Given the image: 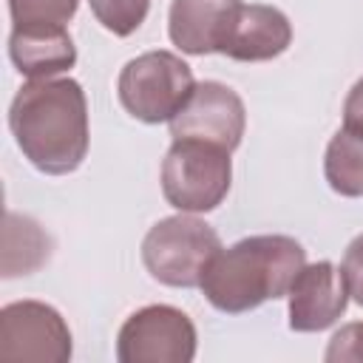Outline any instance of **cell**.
<instances>
[{
    "label": "cell",
    "instance_id": "cell-19",
    "mask_svg": "<svg viewBox=\"0 0 363 363\" xmlns=\"http://www.w3.org/2000/svg\"><path fill=\"white\" fill-rule=\"evenodd\" d=\"M343 128L363 133V77L346 94V102H343Z\"/></svg>",
    "mask_w": 363,
    "mask_h": 363
},
{
    "label": "cell",
    "instance_id": "cell-8",
    "mask_svg": "<svg viewBox=\"0 0 363 363\" xmlns=\"http://www.w3.org/2000/svg\"><path fill=\"white\" fill-rule=\"evenodd\" d=\"M167 125L173 139H204L233 153L247 128V108L230 85L204 79L196 82L193 94Z\"/></svg>",
    "mask_w": 363,
    "mask_h": 363
},
{
    "label": "cell",
    "instance_id": "cell-9",
    "mask_svg": "<svg viewBox=\"0 0 363 363\" xmlns=\"http://www.w3.org/2000/svg\"><path fill=\"white\" fill-rule=\"evenodd\" d=\"M286 298L292 332H323L346 312L349 289L340 267H335L332 261H315L303 264Z\"/></svg>",
    "mask_w": 363,
    "mask_h": 363
},
{
    "label": "cell",
    "instance_id": "cell-3",
    "mask_svg": "<svg viewBox=\"0 0 363 363\" xmlns=\"http://www.w3.org/2000/svg\"><path fill=\"white\" fill-rule=\"evenodd\" d=\"M233 184L230 150L204 139H173L162 159V196L179 213L216 210Z\"/></svg>",
    "mask_w": 363,
    "mask_h": 363
},
{
    "label": "cell",
    "instance_id": "cell-17",
    "mask_svg": "<svg viewBox=\"0 0 363 363\" xmlns=\"http://www.w3.org/2000/svg\"><path fill=\"white\" fill-rule=\"evenodd\" d=\"M326 363H363V323H346L326 346Z\"/></svg>",
    "mask_w": 363,
    "mask_h": 363
},
{
    "label": "cell",
    "instance_id": "cell-18",
    "mask_svg": "<svg viewBox=\"0 0 363 363\" xmlns=\"http://www.w3.org/2000/svg\"><path fill=\"white\" fill-rule=\"evenodd\" d=\"M340 272H343V281H346V289H349V298L363 306V235H354L343 252V261H340Z\"/></svg>",
    "mask_w": 363,
    "mask_h": 363
},
{
    "label": "cell",
    "instance_id": "cell-6",
    "mask_svg": "<svg viewBox=\"0 0 363 363\" xmlns=\"http://www.w3.org/2000/svg\"><path fill=\"white\" fill-rule=\"evenodd\" d=\"M199 335L187 312L170 303H150L125 318L116 335L119 363H190Z\"/></svg>",
    "mask_w": 363,
    "mask_h": 363
},
{
    "label": "cell",
    "instance_id": "cell-10",
    "mask_svg": "<svg viewBox=\"0 0 363 363\" xmlns=\"http://www.w3.org/2000/svg\"><path fill=\"white\" fill-rule=\"evenodd\" d=\"M292 43L289 17L267 3H241L218 54L238 62H264L281 57Z\"/></svg>",
    "mask_w": 363,
    "mask_h": 363
},
{
    "label": "cell",
    "instance_id": "cell-11",
    "mask_svg": "<svg viewBox=\"0 0 363 363\" xmlns=\"http://www.w3.org/2000/svg\"><path fill=\"white\" fill-rule=\"evenodd\" d=\"M241 0H173L167 14L170 43L193 57L218 54Z\"/></svg>",
    "mask_w": 363,
    "mask_h": 363
},
{
    "label": "cell",
    "instance_id": "cell-16",
    "mask_svg": "<svg viewBox=\"0 0 363 363\" xmlns=\"http://www.w3.org/2000/svg\"><path fill=\"white\" fill-rule=\"evenodd\" d=\"M79 0H9L14 26H65L74 20Z\"/></svg>",
    "mask_w": 363,
    "mask_h": 363
},
{
    "label": "cell",
    "instance_id": "cell-14",
    "mask_svg": "<svg viewBox=\"0 0 363 363\" xmlns=\"http://www.w3.org/2000/svg\"><path fill=\"white\" fill-rule=\"evenodd\" d=\"M323 176L337 196H363V133L340 128L323 153Z\"/></svg>",
    "mask_w": 363,
    "mask_h": 363
},
{
    "label": "cell",
    "instance_id": "cell-12",
    "mask_svg": "<svg viewBox=\"0 0 363 363\" xmlns=\"http://www.w3.org/2000/svg\"><path fill=\"white\" fill-rule=\"evenodd\" d=\"M9 57L28 79L65 74L77 62V45L65 26H14L9 34Z\"/></svg>",
    "mask_w": 363,
    "mask_h": 363
},
{
    "label": "cell",
    "instance_id": "cell-5",
    "mask_svg": "<svg viewBox=\"0 0 363 363\" xmlns=\"http://www.w3.org/2000/svg\"><path fill=\"white\" fill-rule=\"evenodd\" d=\"M193 88V68L173 51H145L128 60L116 82L122 108L145 125L170 122Z\"/></svg>",
    "mask_w": 363,
    "mask_h": 363
},
{
    "label": "cell",
    "instance_id": "cell-13",
    "mask_svg": "<svg viewBox=\"0 0 363 363\" xmlns=\"http://www.w3.org/2000/svg\"><path fill=\"white\" fill-rule=\"evenodd\" d=\"M51 258L48 233L28 216L6 213L3 224V278L31 275Z\"/></svg>",
    "mask_w": 363,
    "mask_h": 363
},
{
    "label": "cell",
    "instance_id": "cell-1",
    "mask_svg": "<svg viewBox=\"0 0 363 363\" xmlns=\"http://www.w3.org/2000/svg\"><path fill=\"white\" fill-rule=\"evenodd\" d=\"M9 128L20 153L45 176L74 173L88 153V99L77 79H28L11 99Z\"/></svg>",
    "mask_w": 363,
    "mask_h": 363
},
{
    "label": "cell",
    "instance_id": "cell-15",
    "mask_svg": "<svg viewBox=\"0 0 363 363\" xmlns=\"http://www.w3.org/2000/svg\"><path fill=\"white\" fill-rule=\"evenodd\" d=\"M88 3L96 23L116 37L133 34L150 11V0H88Z\"/></svg>",
    "mask_w": 363,
    "mask_h": 363
},
{
    "label": "cell",
    "instance_id": "cell-7",
    "mask_svg": "<svg viewBox=\"0 0 363 363\" xmlns=\"http://www.w3.org/2000/svg\"><path fill=\"white\" fill-rule=\"evenodd\" d=\"M71 354V329L51 303L14 301L0 309V360L68 363Z\"/></svg>",
    "mask_w": 363,
    "mask_h": 363
},
{
    "label": "cell",
    "instance_id": "cell-4",
    "mask_svg": "<svg viewBox=\"0 0 363 363\" xmlns=\"http://www.w3.org/2000/svg\"><path fill=\"white\" fill-rule=\"evenodd\" d=\"M218 250L221 238L207 221L193 213H179L147 230L142 241V264L159 284L190 289L201 284V275Z\"/></svg>",
    "mask_w": 363,
    "mask_h": 363
},
{
    "label": "cell",
    "instance_id": "cell-2",
    "mask_svg": "<svg viewBox=\"0 0 363 363\" xmlns=\"http://www.w3.org/2000/svg\"><path fill=\"white\" fill-rule=\"evenodd\" d=\"M306 264V250L292 235H250L221 247L201 275V292L224 315L250 312L284 298Z\"/></svg>",
    "mask_w": 363,
    "mask_h": 363
}]
</instances>
